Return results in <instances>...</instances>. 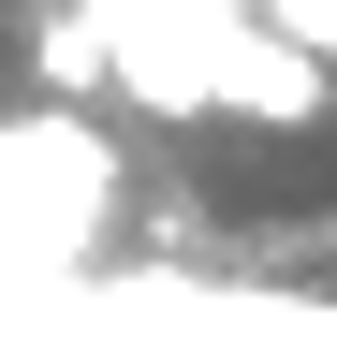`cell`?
Listing matches in <instances>:
<instances>
[{"mask_svg":"<svg viewBox=\"0 0 337 351\" xmlns=\"http://www.w3.org/2000/svg\"><path fill=\"white\" fill-rule=\"evenodd\" d=\"M103 205H117V161H103L89 117H15V132H0V249H15L30 278L89 263Z\"/></svg>","mask_w":337,"mask_h":351,"instance_id":"1","label":"cell"},{"mask_svg":"<svg viewBox=\"0 0 337 351\" xmlns=\"http://www.w3.org/2000/svg\"><path fill=\"white\" fill-rule=\"evenodd\" d=\"M323 73H337V59L279 44L264 15H235L220 44H205V117H264V132H293V117H323Z\"/></svg>","mask_w":337,"mask_h":351,"instance_id":"2","label":"cell"},{"mask_svg":"<svg viewBox=\"0 0 337 351\" xmlns=\"http://www.w3.org/2000/svg\"><path fill=\"white\" fill-rule=\"evenodd\" d=\"M30 59H45V88H103V29L73 15V0H59V15L30 29Z\"/></svg>","mask_w":337,"mask_h":351,"instance_id":"3","label":"cell"},{"mask_svg":"<svg viewBox=\"0 0 337 351\" xmlns=\"http://www.w3.org/2000/svg\"><path fill=\"white\" fill-rule=\"evenodd\" d=\"M279 44H308V59H337V0H249Z\"/></svg>","mask_w":337,"mask_h":351,"instance_id":"4","label":"cell"},{"mask_svg":"<svg viewBox=\"0 0 337 351\" xmlns=\"http://www.w3.org/2000/svg\"><path fill=\"white\" fill-rule=\"evenodd\" d=\"M89 351H191V337H89Z\"/></svg>","mask_w":337,"mask_h":351,"instance_id":"5","label":"cell"}]
</instances>
